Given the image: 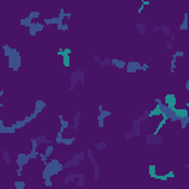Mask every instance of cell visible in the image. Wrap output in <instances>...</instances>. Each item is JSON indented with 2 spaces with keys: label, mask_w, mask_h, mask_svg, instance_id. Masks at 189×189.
I'll return each mask as SVG.
<instances>
[{
  "label": "cell",
  "mask_w": 189,
  "mask_h": 189,
  "mask_svg": "<svg viewBox=\"0 0 189 189\" xmlns=\"http://www.w3.org/2000/svg\"><path fill=\"white\" fill-rule=\"evenodd\" d=\"M75 142V138L72 136V138H64L62 139V143L61 145H65V146H71L72 143Z\"/></svg>",
  "instance_id": "22"
},
{
  "label": "cell",
  "mask_w": 189,
  "mask_h": 189,
  "mask_svg": "<svg viewBox=\"0 0 189 189\" xmlns=\"http://www.w3.org/2000/svg\"><path fill=\"white\" fill-rule=\"evenodd\" d=\"M126 64H127V62H126L124 59H111V65L118 69H124L126 68Z\"/></svg>",
  "instance_id": "10"
},
{
  "label": "cell",
  "mask_w": 189,
  "mask_h": 189,
  "mask_svg": "<svg viewBox=\"0 0 189 189\" xmlns=\"http://www.w3.org/2000/svg\"><path fill=\"white\" fill-rule=\"evenodd\" d=\"M176 67H177V58L173 55L172 61H170V72H174V71H176Z\"/></svg>",
  "instance_id": "23"
},
{
  "label": "cell",
  "mask_w": 189,
  "mask_h": 189,
  "mask_svg": "<svg viewBox=\"0 0 189 189\" xmlns=\"http://www.w3.org/2000/svg\"><path fill=\"white\" fill-rule=\"evenodd\" d=\"M166 50H167V52H172L173 50V41H172V40L166 44Z\"/></svg>",
  "instance_id": "32"
},
{
  "label": "cell",
  "mask_w": 189,
  "mask_h": 189,
  "mask_svg": "<svg viewBox=\"0 0 189 189\" xmlns=\"http://www.w3.org/2000/svg\"><path fill=\"white\" fill-rule=\"evenodd\" d=\"M111 65V59H101L99 61V67H101V69L106 68V67H109Z\"/></svg>",
  "instance_id": "27"
},
{
  "label": "cell",
  "mask_w": 189,
  "mask_h": 189,
  "mask_svg": "<svg viewBox=\"0 0 189 189\" xmlns=\"http://www.w3.org/2000/svg\"><path fill=\"white\" fill-rule=\"evenodd\" d=\"M44 24L43 22H40V21H33V24L28 27V34L30 35H35L38 34V33H41L43 30H44Z\"/></svg>",
  "instance_id": "4"
},
{
  "label": "cell",
  "mask_w": 189,
  "mask_h": 189,
  "mask_svg": "<svg viewBox=\"0 0 189 189\" xmlns=\"http://www.w3.org/2000/svg\"><path fill=\"white\" fill-rule=\"evenodd\" d=\"M75 176H77V173L71 172L68 173L65 177H64V185H69V183H74L75 182Z\"/></svg>",
  "instance_id": "13"
},
{
  "label": "cell",
  "mask_w": 189,
  "mask_h": 189,
  "mask_svg": "<svg viewBox=\"0 0 189 189\" xmlns=\"http://www.w3.org/2000/svg\"><path fill=\"white\" fill-rule=\"evenodd\" d=\"M14 186L17 189H24L27 186V183H25L24 180H17V182H14Z\"/></svg>",
  "instance_id": "28"
},
{
  "label": "cell",
  "mask_w": 189,
  "mask_h": 189,
  "mask_svg": "<svg viewBox=\"0 0 189 189\" xmlns=\"http://www.w3.org/2000/svg\"><path fill=\"white\" fill-rule=\"evenodd\" d=\"M188 28H189V25H188V12H185V14H183V21H182V24L179 25V30L183 31V33H186Z\"/></svg>",
  "instance_id": "12"
},
{
  "label": "cell",
  "mask_w": 189,
  "mask_h": 189,
  "mask_svg": "<svg viewBox=\"0 0 189 189\" xmlns=\"http://www.w3.org/2000/svg\"><path fill=\"white\" fill-rule=\"evenodd\" d=\"M17 132V129L14 126H6L5 121L0 118V135H14Z\"/></svg>",
  "instance_id": "7"
},
{
  "label": "cell",
  "mask_w": 189,
  "mask_h": 189,
  "mask_svg": "<svg viewBox=\"0 0 189 189\" xmlns=\"http://www.w3.org/2000/svg\"><path fill=\"white\" fill-rule=\"evenodd\" d=\"M177 123H179V129H180V130H185V129L188 127V124H189V115L179 118V120H177Z\"/></svg>",
  "instance_id": "15"
},
{
  "label": "cell",
  "mask_w": 189,
  "mask_h": 189,
  "mask_svg": "<svg viewBox=\"0 0 189 189\" xmlns=\"http://www.w3.org/2000/svg\"><path fill=\"white\" fill-rule=\"evenodd\" d=\"M154 139H155V135L148 133V135L145 136V142H146V145H154Z\"/></svg>",
  "instance_id": "24"
},
{
  "label": "cell",
  "mask_w": 189,
  "mask_h": 189,
  "mask_svg": "<svg viewBox=\"0 0 189 189\" xmlns=\"http://www.w3.org/2000/svg\"><path fill=\"white\" fill-rule=\"evenodd\" d=\"M93 59H95V62H99V61H101L99 55H95V56H93Z\"/></svg>",
  "instance_id": "33"
},
{
  "label": "cell",
  "mask_w": 189,
  "mask_h": 189,
  "mask_svg": "<svg viewBox=\"0 0 189 189\" xmlns=\"http://www.w3.org/2000/svg\"><path fill=\"white\" fill-rule=\"evenodd\" d=\"M173 55H174L177 59H179V58H182V59H183V58L186 56V53H185L183 50H176V52H173Z\"/></svg>",
  "instance_id": "30"
},
{
  "label": "cell",
  "mask_w": 189,
  "mask_h": 189,
  "mask_svg": "<svg viewBox=\"0 0 189 189\" xmlns=\"http://www.w3.org/2000/svg\"><path fill=\"white\" fill-rule=\"evenodd\" d=\"M64 170V163H61L58 158H53L50 161H47L44 166H43V170H41V179H52L53 176L59 174V173Z\"/></svg>",
  "instance_id": "1"
},
{
  "label": "cell",
  "mask_w": 189,
  "mask_h": 189,
  "mask_svg": "<svg viewBox=\"0 0 189 189\" xmlns=\"http://www.w3.org/2000/svg\"><path fill=\"white\" fill-rule=\"evenodd\" d=\"M3 160H5V163H6V166H11L12 164V160H11V155H9V151H3Z\"/></svg>",
  "instance_id": "21"
},
{
  "label": "cell",
  "mask_w": 189,
  "mask_h": 189,
  "mask_svg": "<svg viewBox=\"0 0 189 189\" xmlns=\"http://www.w3.org/2000/svg\"><path fill=\"white\" fill-rule=\"evenodd\" d=\"M53 152H55V146H53L52 143H47V145H46V148H44V152H43V155H44V157L49 160L52 155H53Z\"/></svg>",
  "instance_id": "14"
},
{
  "label": "cell",
  "mask_w": 189,
  "mask_h": 189,
  "mask_svg": "<svg viewBox=\"0 0 189 189\" xmlns=\"http://www.w3.org/2000/svg\"><path fill=\"white\" fill-rule=\"evenodd\" d=\"M68 127H69V121L65 120L62 115H59V132H62V133H64Z\"/></svg>",
  "instance_id": "11"
},
{
  "label": "cell",
  "mask_w": 189,
  "mask_h": 189,
  "mask_svg": "<svg viewBox=\"0 0 189 189\" xmlns=\"http://www.w3.org/2000/svg\"><path fill=\"white\" fill-rule=\"evenodd\" d=\"M101 114L96 117V120H98V127L99 129H103L105 127V120L108 118V117H111L112 114H111V111H108V109H102V111H99Z\"/></svg>",
  "instance_id": "5"
},
{
  "label": "cell",
  "mask_w": 189,
  "mask_h": 189,
  "mask_svg": "<svg viewBox=\"0 0 189 189\" xmlns=\"http://www.w3.org/2000/svg\"><path fill=\"white\" fill-rule=\"evenodd\" d=\"M149 68H151L149 64H146V62H140V71H148Z\"/></svg>",
  "instance_id": "31"
},
{
  "label": "cell",
  "mask_w": 189,
  "mask_h": 189,
  "mask_svg": "<svg viewBox=\"0 0 189 189\" xmlns=\"http://www.w3.org/2000/svg\"><path fill=\"white\" fill-rule=\"evenodd\" d=\"M74 183H75V186H84L86 185V176L84 174H77Z\"/></svg>",
  "instance_id": "16"
},
{
  "label": "cell",
  "mask_w": 189,
  "mask_h": 189,
  "mask_svg": "<svg viewBox=\"0 0 189 189\" xmlns=\"http://www.w3.org/2000/svg\"><path fill=\"white\" fill-rule=\"evenodd\" d=\"M12 49H14V47H11L9 44H3V56H5V58H8V56L11 55Z\"/></svg>",
  "instance_id": "25"
},
{
  "label": "cell",
  "mask_w": 189,
  "mask_h": 189,
  "mask_svg": "<svg viewBox=\"0 0 189 189\" xmlns=\"http://www.w3.org/2000/svg\"><path fill=\"white\" fill-rule=\"evenodd\" d=\"M17 130H21V129H24L25 126H27V123L24 121V118H18V120H15L14 121V124H12Z\"/></svg>",
  "instance_id": "18"
},
{
  "label": "cell",
  "mask_w": 189,
  "mask_h": 189,
  "mask_svg": "<svg viewBox=\"0 0 189 189\" xmlns=\"http://www.w3.org/2000/svg\"><path fill=\"white\" fill-rule=\"evenodd\" d=\"M47 106V103H46V101H43V99H37L34 102V111L37 112V114H40V112H43L44 111V108Z\"/></svg>",
  "instance_id": "9"
},
{
  "label": "cell",
  "mask_w": 189,
  "mask_h": 189,
  "mask_svg": "<svg viewBox=\"0 0 189 189\" xmlns=\"http://www.w3.org/2000/svg\"><path fill=\"white\" fill-rule=\"evenodd\" d=\"M136 30H138L139 35H145V33H146V24H143V22H136Z\"/></svg>",
  "instance_id": "19"
},
{
  "label": "cell",
  "mask_w": 189,
  "mask_h": 189,
  "mask_svg": "<svg viewBox=\"0 0 189 189\" xmlns=\"http://www.w3.org/2000/svg\"><path fill=\"white\" fill-rule=\"evenodd\" d=\"M28 17L31 18V19H33V21H37V19H38V18L41 17V14H40V12H37V11H34V12H30V14H28Z\"/></svg>",
  "instance_id": "29"
},
{
  "label": "cell",
  "mask_w": 189,
  "mask_h": 189,
  "mask_svg": "<svg viewBox=\"0 0 189 189\" xmlns=\"http://www.w3.org/2000/svg\"><path fill=\"white\" fill-rule=\"evenodd\" d=\"M163 103L164 105H167L169 108H176V105H177V96L176 95H166L164 96V99H163Z\"/></svg>",
  "instance_id": "8"
},
{
  "label": "cell",
  "mask_w": 189,
  "mask_h": 189,
  "mask_svg": "<svg viewBox=\"0 0 189 189\" xmlns=\"http://www.w3.org/2000/svg\"><path fill=\"white\" fill-rule=\"evenodd\" d=\"M30 161H31V160H30V157H28V152H21V154H18L17 158H15L17 166L19 167V169H22V170H24L25 166H28Z\"/></svg>",
  "instance_id": "3"
},
{
  "label": "cell",
  "mask_w": 189,
  "mask_h": 189,
  "mask_svg": "<svg viewBox=\"0 0 189 189\" xmlns=\"http://www.w3.org/2000/svg\"><path fill=\"white\" fill-rule=\"evenodd\" d=\"M19 24H21L22 27H25V28H28V27H30V25L33 24V19H31V18H30V17H25V18H22V19L19 21Z\"/></svg>",
  "instance_id": "20"
},
{
  "label": "cell",
  "mask_w": 189,
  "mask_h": 189,
  "mask_svg": "<svg viewBox=\"0 0 189 189\" xmlns=\"http://www.w3.org/2000/svg\"><path fill=\"white\" fill-rule=\"evenodd\" d=\"M106 148V142H95V149L96 151H103Z\"/></svg>",
  "instance_id": "26"
},
{
  "label": "cell",
  "mask_w": 189,
  "mask_h": 189,
  "mask_svg": "<svg viewBox=\"0 0 189 189\" xmlns=\"http://www.w3.org/2000/svg\"><path fill=\"white\" fill-rule=\"evenodd\" d=\"M75 72H77V78H78V83H80V84H84V83H86V72H84V71H83L81 68H78L77 71H75Z\"/></svg>",
  "instance_id": "17"
},
{
  "label": "cell",
  "mask_w": 189,
  "mask_h": 189,
  "mask_svg": "<svg viewBox=\"0 0 189 189\" xmlns=\"http://www.w3.org/2000/svg\"><path fill=\"white\" fill-rule=\"evenodd\" d=\"M21 64H22V61H21V53L18 52V49H12L11 52V55L8 56V67L9 69H12V71H18L19 67H21Z\"/></svg>",
  "instance_id": "2"
},
{
  "label": "cell",
  "mask_w": 189,
  "mask_h": 189,
  "mask_svg": "<svg viewBox=\"0 0 189 189\" xmlns=\"http://www.w3.org/2000/svg\"><path fill=\"white\" fill-rule=\"evenodd\" d=\"M124 69H126L129 74H135V72L140 71V62H139V61H130V62L126 64V68Z\"/></svg>",
  "instance_id": "6"
}]
</instances>
